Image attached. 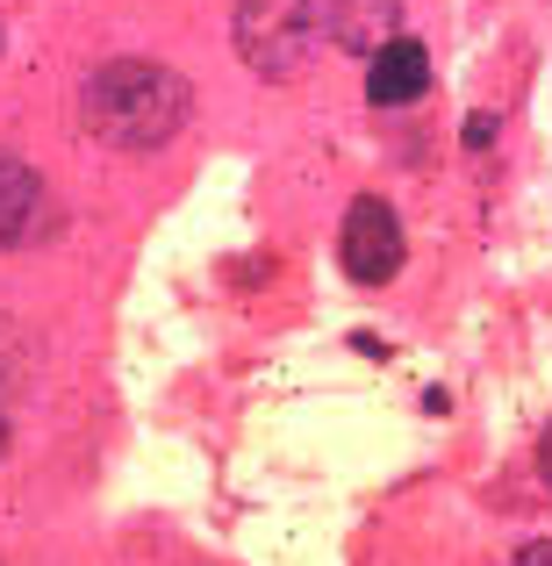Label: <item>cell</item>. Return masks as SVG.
Returning <instances> with one entry per match:
<instances>
[{
	"instance_id": "cell-1",
	"label": "cell",
	"mask_w": 552,
	"mask_h": 566,
	"mask_svg": "<svg viewBox=\"0 0 552 566\" xmlns=\"http://www.w3.org/2000/svg\"><path fill=\"white\" fill-rule=\"evenodd\" d=\"M194 123V86L166 57H108L80 80V129L101 151H166L173 137Z\"/></svg>"
},
{
	"instance_id": "cell-2",
	"label": "cell",
	"mask_w": 552,
	"mask_h": 566,
	"mask_svg": "<svg viewBox=\"0 0 552 566\" xmlns=\"http://www.w3.org/2000/svg\"><path fill=\"white\" fill-rule=\"evenodd\" d=\"M230 43H237L251 80L288 86V80L309 72V57H316V43H323V8L316 0H237Z\"/></svg>"
},
{
	"instance_id": "cell-3",
	"label": "cell",
	"mask_w": 552,
	"mask_h": 566,
	"mask_svg": "<svg viewBox=\"0 0 552 566\" xmlns=\"http://www.w3.org/2000/svg\"><path fill=\"white\" fill-rule=\"evenodd\" d=\"M402 259H409L402 216L381 201V193H360V201L345 208V230H337V265H345V280H360V287H387V280L402 273Z\"/></svg>"
},
{
	"instance_id": "cell-4",
	"label": "cell",
	"mask_w": 552,
	"mask_h": 566,
	"mask_svg": "<svg viewBox=\"0 0 552 566\" xmlns=\"http://www.w3.org/2000/svg\"><path fill=\"white\" fill-rule=\"evenodd\" d=\"M323 8V36L352 57H381L402 36V0H316Z\"/></svg>"
},
{
	"instance_id": "cell-5",
	"label": "cell",
	"mask_w": 552,
	"mask_h": 566,
	"mask_svg": "<svg viewBox=\"0 0 552 566\" xmlns=\"http://www.w3.org/2000/svg\"><path fill=\"white\" fill-rule=\"evenodd\" d=\"M430 86V51L416 36H395L381 57H366V101L373 108H409Z\"/></svg>"
},
{
	"instance_id": "cell-6",
	"label": "cell",
	"mask_w": 552,
	"mask_h": 566,
	"mask_svg": "<svg viewBox=\"0 0 552 566\" xmlns=\"http://www.w3.org/2000/svg\"><path fill=\"white\" fill-rule=\"evenodd\" d=\"M37 222H43V172L0 144V251L29 244Z\"/></svg>"
},
{
	"instance_id": "cell-7",
	"label": "cell",
	"mask_w": 552,
	"mask_h": 566,
	"mask_svg": "<svg viewBox=\"0 0 552 566\" xmlns=\"http://www.w3.org/2000/svg\"><path fill=\"white\" fill-rule=\"evenodd\" d=\"M496 144V115H467V151H488Z\"/></svg>"
},
{
	"instance_id": "cell-8",
	"label": "cell",
	"mask_w": 552,
	"mask_h": 566,
	"mask_svg": "<svg viewBox=\"0 0 552 566\" xmlns=\"http://www.w3.org/2000/svg\"><path fill=\"white\" fill-rule=\"evenodd\" d=\"M510 566H552V538H531V545H524V553H517Z\"/></svg>"
},
{
	"instance_id": "cell-9",
	"label": "cell",
	"mask_w": 552,
	"mask_h": 566,
	"mask_svg": "<svg viewBox=\"0 0 552 566\" xmlns=\"http://www.w3.org/2000/svg\"><path fill=\"white\" fill-rule=\"evenodd\" d=\"M539 473H545V488H552V423H545V438H539Z\"/></svg>"
},
{
	"instance_id": "cell-10",
	"label": "cell",
	"mask_w": 552,
	"mask_h": 566,
	"mask_svg": "<svg viewBox=\"0 0 552 566\" xmlns=\"http://www.w3.org/2000/svg\"><path fill=\"white\" fill-rule=\"evenodd\" d=\"M0 459H8V409H0Z\"/></svg>"
}]
</instances>
